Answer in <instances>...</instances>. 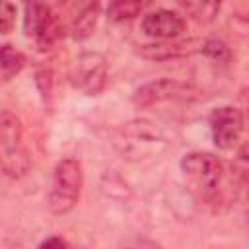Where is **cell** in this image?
Here are the masks:
<instances>
[{"instance_id": "cell-12", "label": "cell", "mask_w": 249, "mask_h": 249, "mask_svg": "<svg viewBox=\"0 0 249 249\" xmlns=\"http://www.w3.org/2000/svg\"><path fill=\"white\" fill-rule=\"evenodd\" d=\"M148 4H152V0H109L107 18L113 23L128 21V19L136 18L140 12H144V8Z\"/></svg>"}, {"instance_id": "cell-9", "label": "cell", "mask_w": 249, "mask_h": 249, "mask_svg": "<svg viewBox=\"0 0 249 249\" xmlns=\"http://www.w3.org/2000/svg\"><path fill=\"white\" fill-rule=\"evenodd\" d=\"M68 31L76 41L93 35L99 18V0H66Z\"/></svg>"}, {"instance_id": "cell-14", "label": "cell", "mask_w": 249, "mask_h": 249, "mask_svg": "<svg viewBox=\"0 0 249 249\" xmlns=\"http://www.w3.org/2000/svg\"><path fill=\"white\" fill-rule=\"evenodd\" d=\"M35 84L41 91L43 103L45 107H49V111H53V95H54V80H53V72L49 68H39L35 72Z\"/></svg>"}, {"instance_id": "cell-6", "label": "cell", "mask_w": 249, "mask_h": 249, "mask_svg": "<svg viewBox=\"0 0 249 249\" xmlns=\"http://www.w3.org/2000/svg\"><path fill=\"white\" fill-rule=\"evenodd\" d=\"M23 8L25 35L33 39L39 49H51L64 35L62 19L53 12V8L45 0H23Z\"/></svg>"}, {"instance_id": "cell-17", "label": "cell", "mask_w": 249, "mask_h": 249, "mask_svg": "<svg viewBox=\"0 0 249 249\" xmlns=\"http://www.w3.org/2000/svg\"><path fill=\"white\" fill-rule=\"evenodd\" d=\"M16 6L10 0H0V33L8 35L16 25Z\"/></svg>"}, {"instance_id": "cell-13", "label": "cell", "mask_w": 249, "mask_h": 249, "mask_svg": "<svg viewBox=\"0 0 249 249\" xmlns=\"http://www.w3.org/2000/svg\"><path fill=\"white\" fill-rule=\"evenodd\" d=\"M25 54L12 47L10 43H4L0 49V64H2V82L8 84L12 78H16L23 66H25Z\"/></svg>"}, {"instance_id": "cell-10", "label": "cell", "mask_w": 249, "mask_h": 249, "mask_svg": "<svg viewBox=\"0 0 249 249\" xmlns=\"http://www.w3.org/2000/svg\"><path fill=\"white\" fill-rule=\"evenodd\" d=\"M202 43L204 41L200 39H183V41L163 39V41H156L150 45H140L136 49V54L148 60H173V58H183V56L200 53Z\"/></svg>"}, {"instance_id": "cell-16", "label": "cell", "mask_w": 249, "mask_h": 249, "mask_svg": "<svg viewBox=\"0 0 249 249\" xmlns=\"http://www.w3.org/2000/svg\"><path fill=\"white\" fill-rule=\"evenodd\" d=\"M200 53L204 56L212 58V60H218V62H228L230 56H231L230 47L224 41H218V39H206L202 43V51Z\"/></svg>"}, {"instance_id": "cell-7", "label": "cell", "mask_w": 249, "mask_h": 249, "mask_svg": "<svg viewBox=\"0 0 249 249\" xmlns=\"http://www.w3.org/2000/svg\"><path fill=\"white\" fill-rule=\"evenodd\" d=\"M68 76L84 95H99L107 86V60L101 53H82L74 58Z\"/></svg>"}, {"instance_id": "cell-2", "label": "cell", "mask_w": 249, "mask_h": 249, "mask_svg": "<svg viewBox=\"0 0 249 249\" xmlns=\"http://www.w3.org/2000/svg\"><path fill=\"white\" fill-rule=\"evenodd\" d=\"M82 187H84L82 163L76 158H62L53 169L51 189L47 195L49 210L56 216H64L72 212L80 200Z\"/></svg>"}, {"instance_id": "cell-15", "label": "cell", "mask_w": 249, "mask_h": 249, "mask_svg": "<svg viewBox=\"0 0 249 249\" xmlns=\"http://www.w3.org/2000/svg\"><path fill=\"white\" fill-rule=\"evenodd\" d=\"M181 2L198 19H212L218 14L220 4H222V0H181Z\"/></svg>"}, {"instance_id": "cell-4", "label": "cell", "mask_w": 249, "mask_h": 249, "mask_svg": "<svg viewBox=\"0 0 249 249\" xmlns=\"http://www.w3.org/2000/svg\"><path fill=\"white\" fill-rule=\"evenodd\" d=\"M206 99L204 89L191 82L175 78H158L138 86L130 97L132 105L138 109H148L163 101H202Z\"/></svg>"}, {"instance_id": "cell-18", "label": "cell", "mask_w": 249, "mask_h": 249, "mask_svg": "<svg viewBox=\"0 0 249 249\" xmlns=\"http://www.w3.org/2000/svg\"><path fill=\"white\" fill-rule=\"evenodd\" d=\"M68 245L70 243L60 235H51V237H47L39 243V247H68Z\"/></svg>"}, {"instance_id": "cell-8", "label": "cell", "mask_w": 249, "mask_h": 249, "mask_svg": "<svg viewBox=\"0 0 249 249\" xmlns=\"http://www.w3.org/2000/svg\"><path fill=\"white\" fill-rule=\"evenodd\" d=\"M210 134L218 150H233L243 132V113L233 105H220L208 117Z\"/></svg>"}, {"instance_id": "cell-3", "label": "cell", "mask_w": 249, "mask_h": 249, "mask_svg": "<svg viewBox=\"0 0 249 249\" xmlns=\"http://www.w3.org/2000/svg\"><path fill=\"white\" fill-rule=\"evenodd\" d=\"M179 167L189 187L202 200L216 198L224 179V163L218 156L210 152H189L181 158Z\"/></svg>"}, {"instance_id": "cell-1", "label": "cell", "mask_w": 249, "mask_h": 249, "mask_svg": "<svg viewBox=\"0 0 249 249\" xmlns=\"http://www.w3.org/2000/svg\"><path fill=\"white\" fill-rule=\"evenodd\" d=\"M165 132L146 119H132L123 123L113 134V148L119 156L132 163L152 161L167 150Z\"/></svg>"}, {"instance_id": "cell-11", "label": "cell", "mask_w": 249, "mask_h": 249, "mask_svg": "<svg viewBox=\"0 0 249 249\" xmlns=\"http://www.w3.org/2000/svg\"><path fill=\"white\" fill-rule=\"evenodd\" d=\"M142 31L152 37V39H158V41H163V39H177L183 31H185V19L179 12H173V10H156V12H150L142 18V23H140Z\"/></svg>"}, {"instance_id": "cell-5", "label": "cell", "mask_w": 249, "mask_h": 249, "mask_svg": "<svg viewBox=\"0 0 249 249\" xmlns=\"http://www.w3.org/2000/svg\"><path fill=\"white\" fill-rule=\"evenodd\" d=\"M23 124L12 111H2L0 115V148H2V169L8 177L19 179L29 167V152L23 146Z\"/></svg>"}]
</instances>
